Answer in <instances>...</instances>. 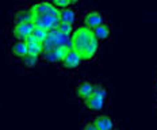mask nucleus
Segmentation results:
<instances>
[{"instance_id":"nucleus-14","label":"nucleus","mask_w":157,"mask_h":130,"mask_svg":"<svg viewBox=\"0 0 157 130\" xmlns=\"http://www.w3.org/2000/svg\"><path fill=\"white\" fill-rule=\"evenodd\" d=\"M92 31H94L95 37L98 38V41H99V42L107 41V40H109V38L111 37V32H113V30H111V25H110L107 21L104 22V23L99 25L98 27L92 29Z\"/></svg>"},{"instance_id":"nucleus-17","label":"nucleus","mask_w":157,"mask_h":130,"mask_svg":"<svg viewBox=\"0 0 157 130\" xmlns=\"http://www.w3.org/2000/svg\"><path fill=\"white\" fill-rule=\"evenodd\" d=\"M75 27H76V26H73V25H71V23H67V22H60V25L57 26V30L61 31L63 34L71 35L72 32H73Z\"/></svg>"},{"instance_id":"nucleus-12","label":"nucleus","mask_w":157,"mask_h":130,"mask_svg":"<svg viewBox=\"0 0 157 130\" xmlns=\"http://www.w3.org/2000/svg\"><path fill=\"white\" fill-rule=\"evenodd\" d=\"M60 21L61 22H67V23H71L73 26H76L78 22H80V12L76 8V6H69L67 8H63L60 10Z\"/></svg>"},{"instance_id":"nucleus-21","label":"nucleus","mask_w":157,"mask_h":130,"mask_svg":"<svg viewBox=\"0 0 157 130\" xmlns=\"http://www.w3.org/2000/svg\"><path fill=\"white\" fill-rule=\"evenodd\" d=\"M81 2H83V0H71V4L72 6H78Z\"/></svg>"},{"instance_id":"nucleus-8","label":"nucleus","mask_w":157,"mask_h":130,"mask_svg":"<svg viewBox=\"0 0 157 130\" xmlns=\"http://www.w3.org/2000/svg\"><path fill=\"white\" fill-rule=\"evenodd\" d=\"M94 87H95V81L90 80V79L80 80L73 88V96L76 98V99L81 100V102H84V100L92 94Z\"/></svg>"},{"instance_id":"nucleus-22","label":"nucleus","mask_w":157,"mask_h":130,"mask_svg":"<svg viewBox=\"0 0 157 130\" xmlns=\"http://www.w3.org/2000/svg\"><path fill=\"white\" fill-rule=\"evenodd\" d=\"M155 98L157 100V76H156V81H155Z\"/></svg>"},{"instance_id":"nucleus-19","label":"nucleus","mask_w":157,"mask_h":130,"mask_svg":"<svg viewBox=\"0 0 157 130\" xmlns=\"http://www.w3.org/2000/svg\"><path fill=\"white\" fill-rule=\"evenodd\" d=\"M52 3L57 7L58 10H63V8H67V7H69L71 4V0H50Z\"/></svg>"},{"instance_id":"nucleus-15","label":"nucleus","mask_w":157,"mask_h":130,"mask_svg":"<svg viewBox=\"0 0 157 130\" xmlns=\"http://www.w3.org/2000/svg\"><path fill=\"white\" fill-rule=\"evenodd\" d=\"M21 63H22V65H23L25 69H27V71H33V69H35V68H37L39 64H41V57H38V56H31V54H27V56H26L25 58H22Z\"/></svg>"},{"instance_id":"nucleus-11","label":"nucleus","mask_w":157,"mask_h":130,"mask_svg":"<svg viewBox=\"0 0 157 130\" xmlns=\"http://www.w3.org/2000/svg\"><path fill=\"white\" fill-rule=\"evenodd\" d=\"M68 49L69 48H67V46H58V48L50 49V50H45L41 56V61L48 63V64H58L63 60V57L65 56Z\"/></svg>"},{"instance_id":"nucleus-3","label":"nucleus","mask_w":157,"mask_h":130,"mask_svg":"<svg viewBox=\"0 0 157 130\" xmlns=\"http://www.w3.org/2000/svg\"><path fill=\"white\" fill-rule=\"evenodd\" d=\"M61 69L71 72V71H76L80 68V65H83V60H81L80 54L76 50H73L72 48H69L65 53V56L63 57V60L57 64Z\"/></svg>"},{"instance_id":"nucleus-2","label":"nucleus","mask_w":157,"mask_h":130,"mask_svg":"<svg viewBox=\"0 0 157 130\" xmlns=\"http://www.w3.org/2000/svg\"><path fill=\"white\" fill-rule=\"evenodd\" d=\"M8 35L11 40H25L34 30L33 22H11L8 26Z\"/></svg>"},{"instance_id":"nucleus-16","label":"nucleus","mask_w":157,"mask_h":130,"mask_svg":"<svg viewBox=\"0 0 157 130\" xmlns=\"http://www.w3.org/2000/svg\"><path fill=\"white\" fill-rule=\"evenodd\" d=\"M27 46H29L27 54L41 57L42 53H44V45H42V42H27Z\"/></svg>"},{"instance_id":"nucleus-18","label":"nucleus","mask_w":157,"mask_h":130,"mask_svg":"<svg viewBox=\"0 0 157 130\" xmlns=\"http://www.w3.org/2000/svg\"><path fill=\"white\" fill-rule=\"evenodd\" d=\"M33 37L37 38L39 42H44L45 38H46L48 35V30H45V29H41V27H37V26H34V30H33Z\"/></svg>"},{"instance_id":"nucleus-10","label":"nucleus","mask_w":157,"mask_h":130,"mask_svg":"<svg viewBox=\"0 0 157 130\" xmlns=\"http://www.w3.org/2000/svg\"><path fill=\"white\" fill-rule=\"evenodd\" d=\"M91 119L96 126V130H114L118 128V123L115 119H113L110 115H106V114L102 113L94 114Z\"/></svg>"},{"instance_id":"nucleus-20","label":"nucleus","mask_w":157,"mask_h":130,"mask_svg":"<svg viewBox=\"0 0 157 130\" xmlns=\"http://www.w3.org/2000/svg\"><path fill=\"white\" fill-rule=\"evenodd\" d=\"M81 129L83 130H96V126H95L92 119H87V121H84L81 123Z\"/></svg>"},{"instance_id":"nucleus-1","label":"nucleus","mask_w":157,"mask_h":130,"mask_svg":"<svg viewBox=\"0 0 157 130\" xmlns=\"http://www.w3.org/2000/svg\"><path fill=\"white\" fill-rule=\"evenodd\" d=\"M72 49L80 54L83 63H91L96 58L99 53L100 42L95 37L92 29L84 25L76 26L73 32L71 34Z\"/></svg>"},{"instance_id":"nucleus-5","label":"nucleus","mask_w":157,"mask_h":130,"mask_svg":"<svg viewBox=\"0 0 157 130\" xmlns=\"http://www.w3.org/2000/svg\"><path fill=\"white\" fill-rule=\"evenodd\" d=\"M83 105L90 113L98 114V113H103V111H106V110H109L110 100L109 99H103V98L91 94V95L83 102Z\"/></svg>"},{"instance_id":"nucleus-6","label":"nucleus","mask_w":157,"mask_h":130,"mask_svg":"<svg viewBox=\"0 0 157 130\" xmlns=\"http://www.w3.org/2000/svg\"><path fill=\"white\" fill-rule=\"evenodd\" d=\"M33 16L39 15H60V10H58L50 0H38V2L30 4Z\"/></svg>"},{"instance_id":"nucleus-7","label":"nucleus","mask_w":157,"mask_h":130,"mask_svg":"<svg viewBox=\"0 0 157 130\" xmlns=\"http://www.w3.org/2000/svg\"><path fill=\"white\" fill-rule=\"evenodd\" d=\"M29 53L27 42L25 40H11V44L8 46V54L16 61H21Z\"/></svg>"},{"instance_id":"nucleus-13","label":"nucleus","mask_w":157,"mask_h":130,"mask_svg":"<svg viewBox=\"0 0 157 130\" xmlns=\"http://www.w3.org/2000/svg\"><path fill=\"white\" fill-rule=\"evenodd\" d=\"M33 19H34V16H33L30 4H27V6L21 4V6H16L15 7L14 21L12 22H33Z\"/></svg>"},{"instance_id":"nucleus-4","label":"nucleus","mask_w":157,"mask_h":130,"mask_svg":"<svg viewBox=\"0 0 157 130\" xmlns=\"http://www.w3.org/2000/svg\"><path fill=\"white\" fill-rule=\"evenodd\" d=\"M107 19H106V14L100 10H88L86 11L80 18L81 25L87 26L90 29H95L98 27L99 25L104 23Z\"/></svg>"},{"instance_id":"nucleus-9","label":"nucleus","mask_w":157,"mask_h":130,"mask_svg":"<svg viewBox=\"0 0 157 130\" xmlns=\"http://www.w3.org/2000/svg\"><path fill=\"white\" fill-rule=\"evenodd\" d=\"M60 16L58 15H39L34 16L33 19V23L37 27L45 29V30H54L57 29V26L60 25Z\"/></svg>"}]
</instances>
